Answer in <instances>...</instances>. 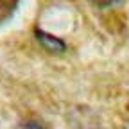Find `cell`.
Here are the masks:
<instances>
[{
  "label": "cell",
  "instance_id": "1",
  "mask_svg": "<svg viewBox=\"0 0 129 129\" xmlns=\"http://www.w3.org/2000/svg\"><path fill=\"white\" fill-rule=\"evenodd\" d=\"M36 36L40 40V43L47 48V50H50V52H63L64 50V43L63 40L56 38L54 34H48V32H43V30H36Z\"/></svg>",
  "mask_w": 129,
  "mask_h": 129
},
{
  "label": "cell",
  "instance_id": "2",
  "mask_svg": "<svg viewBox=\"0 0 129 129\" xmlns=\"http://www.w3.org/2000/svg\"><path fill=\"white\" fill-rule=\"evenodd\" d=\"M14 129H45L40 122H36V120H23L22 124H18Z\"/></svg>",
  "mask_w": 129,
  "mask_h": 129
},
{
  "label": "cell",
  "instance_id": "3",
  "mask_svg": "<svg viewBox=\"0 0 129 129\" xmlns=\"http://www.w3.org/2000/svg\"><path fill=\"white\" fill-rule=\"evenodd\" d=\"M91 2H95V4H99V6H111V4H115V2H118V0H91Z\"/></svg>",
  "mask_w": 129,
  "mask_h": 129
},
{
  "label": "cell",
  "instance_id": "4",
  "mask_svg": "<svg viewBox=\"0 0 129 129\" xmlns=\"http://www.w3.org/2000/svg\"><path fill=\"white\" fill-rule=\"evenodd\" d=\"M125 129H129V124H127V125H125Z\"/></svg>",
  "mask_w": 129,
  "mask_h": 129
}]
</instances>
